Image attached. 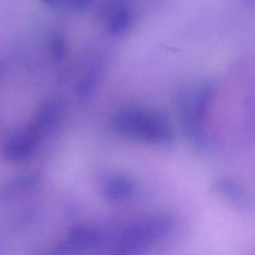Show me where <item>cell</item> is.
<instances>
[{
	"label": "cell",
	"instance_id": "1",
	"mask_svg": "<svg viewBox=\"0 0 255 255\" xmlns=\"http://www.w3.org/2000/svg\"><path fill=\"white\" fill-rule=\"evenodd\" d=\"M112 125L119 135L147 144L167 146L174 141L169 118L155 109L124 107L115 113Z\"/></svg>",
	"mask_w": 255,
	"mask_h": 255
},
{
	"label": "cell",
	"instance_id": "2",
	"mask_svg": "<svg viewBox=\"0 0 255 255\" xmlns=\"http://www.w3.org/2000/svg\"><path fill=\"white\" fill-rule=\"evenodd\" d=\"M175 225V219L171 215L141 219L121 231L104 255H144L152 246L168 237Z\"/></svg>",
	"mask_w": 255,
	"mask_h": 255
},
{
	"label": "cell",
	"instance_id": "3",
	"mask_svg": "<svg viewBox=\"0 0 255 255\" xmlns=\"http://www.w3.org/2000/svg\"><path fill=\"white\" fill-rule=\"evenodd\" d=\"M216 91V82L207 79L200 84L193 98L185 89H180L176 95L182 127L186 136L198 149L205 150L210 144L206 119Z\"/></svg>",
	"mask_w": 255,
	"mask_h": 255
},
{
	"label": "cell",
	"instance_id": "4",
	"mask_svg": "<svg viewBox=\"0 0 255 255\" xmlns=\"http://www.w3.org/2000/svg\"><path fill=\"white\" fill-rule=\"evenodd\" d=\"M106 29L110 36L121 37L129 32L135 20V12L127 1H114L103 10Z\"/></svg>",
	"mask_w": 255,
	"mask_h": 255
},
{
	"label": "cell",
	"instance_id": "5",
	"mask_svg": "<svg viewBox=\"0 0 255 255\" xmlns=\"http://www.w3.org/2000/svg\"><path fill=\"white\" fill-rule=\"evenodd\" d=\"M38 138L32 131L12 134L4 142L2 154L8 160H23L33 153L38 143Z\"/></svg>",
	"mask_w": 255,
	"mask_h": 255
},
{
	"label": "cell",
	"instance_id": "6",
	"mask_svg": "<svg viewBox=\"0 0 255 255\" xmlns=\"http://www.w3.org/2000/svg\"><path fill=\"white\" fill-rule=\"evenodd\" d=\"M135 186L128 176L119 173L106 177L102 185V194L105 200L113 204L128 201L133 196Z\"/></svg>",
	"mask_w": 255,
	"mask_h": 255
},
{
	"label": "cell",
	"instance_id": "7",
	"mask_svg": "<svg viewBox=\"0 0 255 255\" xmlns=\"http://www.w3.org/2000/svg\"><path fill=\"white\" fill-rule=\"evenodd\" d=\"M69 237V241L83 254L99 249L105 240V235L102 231L86 225L72 227L70 230Z\"/></svg>",
	"mask_w": 255,
	"mask_h": 255
},
{
	"label": "cell",
	"instance_id": "8",
	"mask_svg": "<svg viewBox=\"0 0 255 255\" xmlns=\"http://www.w3.org/2000/svg\"><path fill=\"white\" fill-rule=\"evenodd\" d=\"M214 192L228 200L238 208L246 210L249 207V200L243 188L234 180L221 177L213 184Z\"/></svg>",
	"mask_w": 255,
	"mask_h": 255
},
{
	"label": "cell",
	"instance_id": "9",
	"mask_svg": "<svg viewBox=\"0 0 255 255\" xmlns=\"http://www.w3.org/2000/svg\"><path fill=\"white\" fill-rule=\"evenodd\" d=\"M59 115L60 107L58 103H47L38 112L36 119L38 126L41 128H50L58 120Z\"/></svg>",
	"mask_w": 255,
	"mask_h": 255
},
{
	"label": "cell",
	"instance_id": "10",
	"mask_svg": "<svg viewBox=\"0 0 255 255\" xmlns=\"http://www.w3.org/2000/svg\"><path fill=\"white\" fill-rule=\"evenodd\" d=\"M83 254L75 245L69 241L55 248L50 255H81Z\"/></svg>",
	"mask_w": 255,
	"mask_h": 255
},
{
	"label": "cell",
	"instance_id": "11",
	"mask_svg": "<svg viewBox=\"0 0 255 255\" xmlns=\"http://www.w3.org/2000/svg\"><path fill=\"white\" fill-rule=\"evenodd\" d=\"M51 50L55 58H57V59L62 58L65 52V41L62 39V38L56 37L53 40L52 42Z\"/></svg>",
	"mask_w": 255,
	"mask_h": 255
}]
</instances>
